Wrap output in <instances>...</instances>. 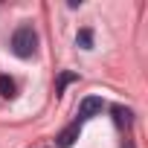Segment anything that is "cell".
<instances>
[{
    "mask_svg": "<svg viewBox=\"0 0 148 148\" xmlns=\"http://www.w3.org/2000/svg\"><path fill=\"white\" fill-rule=\"evenodd\" d=\"M35 49H38V35H35V29L26 26V23L18 26L15 35H12V52H15L18 58H32Z\"/></svg>",
    "mask_w": 148,
    "mask_h": 148,
    "instance_id": "1",
    "label": "cell"
},
{
    "mask_svg": "<svg viewBox=\"0 0 148 148\" xmlns=\"http://www.w3.org/2000/svg\"><path fill=\"white\" fill-rule=\"evenodd\" d=\"M102 108H105V102H102L99 96H84V99H82V108H79V122H82V119H90V116H96V113H102Z\"/></svg>",
    "mask_w": 148,
    "mask_h": 148,
    "instance_id": "2",
    "label": "cell"
},
{
    "mask_svg": "<svg viewBox=\"0 0 148 148\" xmlns=\"http://www.w3.org/2000/svg\"><path fill=\"white\" fill-rule=\"evenodd\" d=\"M79 134H82V122H73V125H67V128L55 136V145H58V148H70L73 142L79 139Z\"/></svg>",
    "mask_w": 148,
    "mask_h": 148,
    "instance_id": "3",
    "label": "cell"
},
{
    "mask_svg": "<svg viewBox=\"0 0 148 148\" xmlns=\"http://www.w3.org/2000/svg\"><path fill=\"white\" fill-rule=\"evenodd\" d=\"M110 113H113V122H116L119 128H131V122H134V113H131L128 108L116 105V108H110Z\"/></svg>",
    "mask_w": 148,
    "mask_h": 148,
    "instance_id": "4",
    "label": "cell"
},
{
    "mask_svg": "<svg viewBox=\"0 0 148 148\" xmlns=\"http://www.w3.org/2000/svg\"><path fill=\"white\" fill-rule=\"evenodd\" d=\"M76 44H79L82 49H93V29H79Z\"/></svg>",
    "mask_w": 148,
    "mask_h": 148,
    "instance_id": "5",
    "label": "cell"
},
{
    "mask_svg": "<svg viewBox=\"0 0 148 148\" xmlns=\"http://www.w3.org/2000/svg\"><path fill=\"white\" fill-rule=\"evenodd\" d=\"M15 90H18V87H15V82H12L9 76H0V96L12 99V96H15Z\"/></svg>",
    "mask_w": 148,
    "mask_h": 148,
    "instance_id": "6",
    "label": "cell"
},
{
    "mask_svg": "<svg viewBox=\"0 0 148 148\" xmlns=\"http://www.w3.org/2000/svg\"><path fill=\"white\" fill-rule=\"evenodd\" d=\"M70 82H79V76H76V73H61V79H58V87H55V93H64V87H67Z\"/></svg>",
    "mask_w": 148,
    "mask_h": 148,
    "instance_id": "7",
    "label": "cell"
},
{
    "mask_svg": "<svg viewBox=\"0 0 148 148\" xmlns=\"http://www.w3.org/2000/svg\"><path fill=\"white\" fill-rule=\"evenodd\" d=\"M122 148H134V142H131V139H125V145H122Z\"/></svg>",
    "mask_w": 148,
    "mask_h": 148,
    "instance_id": "8",
    "label": "cell"
}]
</instances>
